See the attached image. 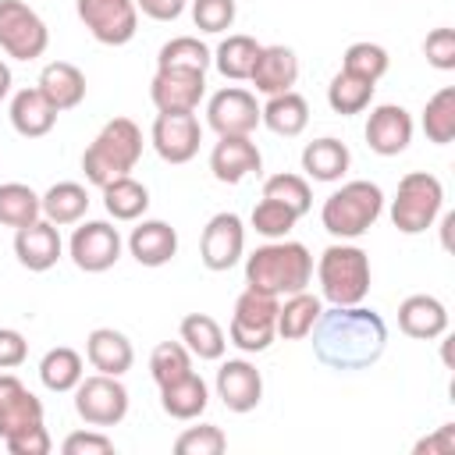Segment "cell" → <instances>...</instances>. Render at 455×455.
<instances>
[{
	"instance_id": "6da1fadb",
	"label": "cell",
	"mask_w": 455,
	"mask_h": 455,
	"mask_svg": "<svg viewBox=\"0 0 455 455\" xmlns=\"http://www.w3.org/2000/svg\"><path fill=\"white\" fill-rule=\"evenodd\" d=\"M313 355L334 373L370 370L387 348V323L377 309L359 306H331L320 309L313 331Z\"/></svg>"
},
{
	"instance_id": "7a4b0ae2",
	"label": "cell",
	"mask_w": 455,
	"mask_h": 455,
	"mask_svg": "<svg viewBox=\"0 0 455 455\" xmlns=\"http://www.w3.org/2000/svg\"><path fill=\"white\" fill-rule=\"evenodd\" d=\"M309 281H313V252L302 242L274 238L245 256V288L284 299L309 288Z\"/></svg>"
},
{
	"instance_id": "3957f363",
	"label": "cell",
	"mask_w": 455,
	"mask_h": 455,
	"mask_svg": "<svg viewBox=\"0 0 455 455\" xmlns=\"http://www.w3.org/2000/svg\"><path fill=\"white\" fill-rule=\"evenodd\" d=\"M139 156H142V128L132 117H110L82 153L85 181L103 188L107 181L132 174Z\"/></svg>"
},
{
	"instance_id": "277c9868",
	"label": "cell",
	"mask_w": 455,
	"mask_h": 455,
	"mask_svg": "<svg viewBox=\"0 0 455 455\" xmlns=\"http://www.w3.org/2000/svg\"><path fill=\"white\" fill-rule=\"evenodd\" d=\"M384 213V192L377 181H366V178H355V181H345L338 192H331L320 206V224L327 235L341 238V242H352L359 235H366L377 217Z\"/></svg>"
},
{
	"instance_id": "5b68a950",
	"label": "cell",
	"mask_w": 455,
	"mask_h": 455,
	"mask_svg": "<svg viewBox=\"0 0 455 455\" xmlns=\"http://www.w3.org/2000/svg\"><path fill=\"white\" fill-rule=\"evenodd\" d=\"M316 281H320V299L331 306H359L370 291L373 270L370 256L359 245L334 242L320 252L316 259Z\"/></svg>"
},
{
	"instance_id": "8992f818",
	"label": "cell",
	"mask_w": 455,
	"mask_h": 455,
	"mask_svg": "<svg viewBox=\"0 0 455 455\" xmlns=\"http://www.w3.org/2000/svg\"><path fill=\"white\" fill-rule=\"evenodd\" d=\"M441 206H444L441 178H434L427 171H409V174H402L398 192L391 199V224L402 235H423L441 217Z\"/></svg>"
},
{
	"instance_id": "52a82bcc",
	"label": "cell",
	"mask_w": 455,
	"mask_h": 455,
	"mask_svg": "<svg viewBox=\"0 0 455 455\" xmlns=\"http://www.w3.org/2000/svg\"><path fill=\"white\" fill-rule=\"evenodd\" d=\"M277 302L274 295L267 291H256V288H245L238 299H235V309H231V323H228V341L238 348V352H267L277 338Z\"/></svg>"
},
{
	"instance_id": "ba28073f",
	"label": "cell",
	"mask_w": 455,
	"mask_h": 455,
	"mask_svg": "<svg viewBox=\"0 0 455 455\" xmlns=\"http://www.w3.org/2000/svg\"><path fill=\"white\" fill-rule=\"evenodd\" d=\"M50 46L46 21L25 0H0V50L14 60H36Z\"/></svg>"
},
{
	"instance_id": "9c48e42d",
	"label": "cell",
	"mask_w": 455,
	"mask_h": 455,
	"mask_svg": "<svg viewBox=\"0 0 455 455\" xmlns=\"http://www.w3.org/2000/svg\"><path fill=\"white\" fill-rule=\"evenodd\" d=\"M75 412L89 423V427H117L128 416V387L121 384V377L110 373H92L82 377L75 387Z\"/></svg>"
},
{
	"instance_id": "30bf717a",
	"label": "cell",
	"mask_w": 455,
	"mask_h": 455,
	"mask_svg": "<svg viewBox=\"0 0 455 455\" xmlns=\"http://www.w3.org/2000/svg\"><path fill=\"white\" fill-rule=\"evenodd\" d=\"M75 11L89 36L103 46H124L139 32L135 0H75Z\"/></svg>"
},
{
	"instance_id": "8fae6325",
	"label": "cell",
	"mask_w": 455,
	"mask_h": 455,
	"mask_svg": "<svg viewBox=\"0 0 455 455\" xmlns=\"http://www.w3.org/2000/svg\"><path fill=\"white\" fill-rule=\"evenodd\" d=\"M121 231L107 220H82L75 231H71V242H68V252H71V263L85 274H103L110 270L117 259H121Z\"/></svg>"
},
{
	"instance_id": "7c38bea8",
	"label": "cell",
	"mask_w": 455,
	"mask_h": 455,
	"mask_svg": "<svg viewBox=\"0 0 455 455\" xmlns=\"http://www.w3.org/2000/svg\"><path fill=\"white\" fill-rule=\"evenodd\" d=\"M206 96V75L188 68H156L149 82V100L156 114H196Z\"/></svg>"
},
{
	"instance_id": "4fadbf2b",
	"label": "cell",
	"mask_w": 455,
	"mask_h": 455,
	"mask_svg": "<svg viewBox=\"0 0 455 455\" xmlns=\"http://www.w3.org/2000/svg\"><path fill=\"white\" fill-rule=\"evenodd\" d=\"M245 252V224L238 213L231 210H220L206 220L203 228V238H199V259L206 270L220 274V270H231Z\"/></svg>"
},
{
	"instance_id": "5bb4252c",
	"label": "cell",
	"mask_w": 455,
	"mask_h": 455,
	"mask_svg": "<svg viewBox=\"0 0 455 455\" xmlns=\"http://www.w3.org/2000/svg\"><path fill=\"white\" fill-rule=\"evenodd\" d=\"M206 124L217 135H252L259 124V103L242 85H224L206 100Z\"/></svg>"
},
{
	"instance_id": "9a60e30c",
	"label": "cell",
	"mask_w": 455,
	"mask_h": 455,
	"mask_svg": "<svg viewBox=\"0 0 455 455\" xmlns=\"http://www.w3.org/2000/svg\"><path fill=\"white\" fill-rule=\"evenodd\" d=\"M149 142L164 164H188L199 153L203 124L196 114H156L149 128Z\"/></svg>"
},
{
	"instance_id": "2e32d148",
	"label": "cell",
	"mask_w": 455,
	"mask_h": 455,
	"mask_svg": "<svg viewBox=\"0 0 455 455\" xmlns=\"http://www.w3.org/2000/svg\"><path fill=\"white\" fill-rule=\"evenodd\" d=\"M412 132H416L412 114L402 103H380L366 117V146L377 156H398V153H405L409 142H412Z\"/></svg>"
},
{
	"instance_id": "e0dca14e",
	"label": "cell",
	"mask_w": 455,
	"mask_h": 455,
	"mask_svg": "<svg viewBox=\"0 0 455 455\" xmlns=\"http://www.w3.org/2000/svg\"><path fill=\"white\" fill-rule=\"evenodd\" d=\"M217 398L231 412H252L263 398V373L249 359H224L217 370Z\"/></svg>"
},
{
	"instance_id": "ac0fdd59",
	"label": "cell",
	"mask_w": 455,
	"mask_h": 455,
	"mask_svg": "<svg viewBox=\"0 0 455 455\" xmlns=\"http://www.w3.org/2000/svg\"><path fill=\"white\" fill-rule=\"evenodd\" d=\"M259 167H263V156L249 135H220L210 149V171L220 185H238Z\"/></svg>"
},
{
	"instance_id": "d6986e66",
	"label": "cell",
	"mask_w": 455,
	"mask_h": 455,
	"mask_svg": "<svg viewBox=\"0 0 455 455\" xmlns=\"http://www.w3.org/2000/svg\"><path fill=\"white\" fill-rule=\"evenodd\" d=\"M60 252H64L60 231H57V224H50L46 217H39V220H32V224H25V228L14 231V256H18V263H21L25 270H32V274L50 270V267L60 259Z\"/></svg>"
},
{
	"instance_id": "ffe728a7",
	"label": "cell",
	"mask_w": 455,
	"mask_h": 455,
	"mask_svg": "<svg viewBox=\"0 0 455 455\" xmlns=\"http://www.w3.org/2000/svg\"><path fill=\"white\" fill-rule=\"evenodd\" d=\"M249 82L256 85V92L263 96H277V92H288L295 82H299V57L291 46H259L256 53V64L249 71Z\"/></svg>"
},
{
	"instance_id": "44dd1931",
	"label": "cell",
	"mask_w": 455,
	"mask_h": 455,
	"mask_svg": "<svg viewBox=\"0 0 455 455\" xmlns=\"http://www.w3.org/2000/svg\"><path fill=\"white\" fill-rule=\"evenodd\" d=\"M32 423H43V402L14 373H0V441Z\"/></svg>"
},
{
	"instance_id": "7402d4cb",
	"label": "cell",
	"mask_w": 455,
	"mask_h": 455,
	"mask_svg": "<svg viewBox=\"0 0 455 455\" xmlns=\"http://www.w3.org/2000/svg\"><path fill=\"white\" fill-rule=\"evenodd\" d=\"M398 331L416 341H434L448 334V309L437 295H409L398 306Z\"/></svg>"
},
{
	"instance_id": "603a6c76",
	"label": "cell",
	"mask_w": 455,
	"mask_h": 455,
	"mask_svg": "<svg viewBox=\"0 0 455 455\" xmlns=\"http://www.w3.org/2000/svg\"><path fill=\"white\" fill-rule=\"evenodd\" d=\"M128 252L139 267H164L178 256V231L167 220H139L128 235Z\"/></svg>"
},
{
	"instance_id": "cb8c5ba5",
	"label": "cell",
	"mask_w": 455,
	"mask_h": 455,
	"mask_svg": "<svg viewBox=\"0 0 455 455\" xmlns=\"http://www.w3.org/2000/svg\"><path fill=\"white\" fill-rule=\"evenodd\" d=\"M85 359H89V366H92L96 373L124 377V373L132 370V363H135V348H132V341H128L121 331H114V327H96V331H89V338H85Z\"/></svg>"
},
{
	"instance_id": "d4e9b609",
	"label": "cell",
	"mask_w": 455,
	"mask_h": 455,
	"mask_svg": "<svg viewBox=\"0 0 455 455\" xmlns=\"http://www.w3.org/2000/svg\"><path fill=\"white\" fill-rule=\"evenodd\" d=\"M11 124L21 139H43L53 132L57 124V110L53 103L39 92V85H28V89H18L11 96Z\"/></svg>"
},
{
	"instance_id": "484cf974",
	"label": "cell",
	"mask_w": 455,
	"mask_h": 455,
	"mask_svg": "<svg viewBox=\"0 0 455 455\" xmlns=\"http://www.w3.org/2000/svg\"><path fill=\"white\" fill-rule=\"evenodd\" d=\"M39 92L53 103V110H75L82 100H85V75L82 68H75L71 60H50L43 71H39Z\"/></svg>"
},
{
	"instance_id": "4316f807",
	"label": "cell",
	"mask_w": 455,
	"mask_h": 455,
	"mask_svg": "<svg viewBox=\"0 0 455 455\" xmlns=\"http://www.w3.org/2000/svg\"><path fill=\"white\" fill-rule=\"evenodd\" d=\"M348 164H352V153H348V146L341 142V139H334V135H323V139H313V142H306V149H302V171H306V178H313V181H341L345 178V171H348Z\"/></svg>"
},
{
	"instance_id": "83f0119b",
	"label": "cell",
	"mask_w": 455,
	"mask_h": 455,
	"mask_svg": "<svg viewBox=\"0 0 455 455\" xmlns=\"http://www.w3.org/2000/svg\"><path fill=\"white\" fill-rule=\"evenodd\" d=\"M259 124H267L274 135H284V139L302 135L306 124H309V103H306V96H299L295 89L277 92V96H267V103L259 107Z\"/></svg>"
},
{
	"instance_id": "f1b7e54d",
	"label": "cell",
	"mask_w": 455,
	"mask_h": 455,
	"mask_svg": "<svg viewBox=\"0 0 455 455\" xmlns=\"http://www.w3.org/2000/svg\"><path fill=\"white\" fill-rule=\"evenodd\" d=\"M178 341L203 363H217L224 359V348H228V338L220 331V323L210 316V313H188L181 316L178 323Z\"/></svg>"
},
{
	"instance_id": "f546056e",
	"label": "cell",
	"mask_w": 455,
	"mask_h": 455,
	"mask_svg": "<svg viewBox=\"0 0 455 455\" xmlns=\"http://www.w3.org/2000/svg\"><path fill=\"white\" fill-rule=\"evenodd\" d=\"M206 405H210V387L196 370L185 373L181 380L160 387V409L171 419H199L206 412Z\"/></svg>"
},
{
	"instance_id": "4dcf8cb0",
	"label": "cell",
	"mask_w": 455,
	"mask_h": 455,
	"mask_svg": "<svg viewBox=\"0 0 455 455\" xmlns=\"http://www.w3.org/2000/svg\"><path fill=\"white\" fill-rule=\"evenodd\" d=\"M320 309H323V299L313 295L309 288H302L295 295H284V302H277V338H284V341L309 338Z\"/></svg>"
},
{
	"instance_id": "1f68e13d",
	"label": "cell",
	"mask_w": 455,
	"mask_h": 455,
	"mask_svg": "<svg viewBox=\"0 0 455 455\" xmlns=\"http://www.w3.org/2000/svg\"><path fill=\"white\" fill-rule=\"evenodd\" d=\"M39 203H43V217H46L50 224L68 228V224H78V220L85 217V210H89V192H85V185H78V181H57V185H50V188L39 196Z\"/></svg>"
},
{
	"instance_id": "d6a6232c",
	"label": "cell",
	"mask_w": 455,
	"mask_h": 455,
	"mask_svg": "<svg viewBox=\"0 0 455 455\" xmlns=\"http://www.w3.org/2000/svg\"><path fill=\"white\" fill-rule=\"evenodd\" d=\"M82 377H85V363H82V355H78L75 348H68V345H57V348H50V352L39 359V380H43L46 391H57V395L75 391Z\"/></svg>"
},
{
	"instance_id": "836d02e7",
	"label": "cell",
	"mask_w": 455,
	"mask_h": 455,
	"mask_svg": "<svg viewBox=\"0 0 455 455\" xmlns=\"http://www.w3.org/2000/svg\"><path fill=\"white\" fill-rule=\"evenodd\" d=\"M100 192H103V206L114 220H139L149 210V188L142 181H135L132 174L107 181Z\"/></svg>"
},
{
	"instance_id": "e575fe53",
	"label": "cell",
	"mask_w": 455,
	"mask_h": 455,
	"mask_svg": "<svg viewBox=\"0 0 455 455\" xmlns=\"http://www.w3.org/2000/svg\"><path fill=\"white\" fill-rule=\"evenodd\" d=\"M373 89L377 82L370 78H359L352 71H338L327 85V107L341 117H352V114H363L370 103H373Z\"/></svg>"
},
{
	"instance_id": "d590c367",
	"label": "cell",
	"mask_w": 455,
	"mask_h": 455,
	"mask_svg": "<svg viewBox=\"0 0 455 455\" xmlns=\"http://www.w3.org/2000/svg\"><path fill=\"white\" fill-rule=\"evenodd\" d=\"M256 53H259V43H256L252 36L235 32V36L220 39V46L213 50V64H217V71H220L224 78L245 82L249 71H252V64H256Z\"/></svg>"
},
{
	"instance_id": "8d00e7d4",
	"label": "cell",
	"mask_w": 455,
	"mask_h": 455,
	"mask_svg": "<svg viewBox=\"0 0 455 455\" xmlns=\"http://www.w3.org/2000/svg\"><path fill=\"white\" fill-rule=\"evenodd\" d=\"M419 124L434 146H448L455 139V85H444L427 100Z\"/></svg>"
},
{
	"instance_id": "74e56055",
	"label": "cell",
	"mask_w": 455,
	"mask_h": 455,
	"mask_svg": "<svg viewBox=\"0 0 455 455\" xmlns=\"http://www.w3.org/2000/svg\"><path fill=\"white\" fill-rule=\"evenodd\" d=\"M39 217H43V203L28 185H21V181H4L0 185V224L4 228L18 231V228H25Z\"/></svg>"
},
{
	"instance_id": "f35d334b",
	"label": "cell",
	"mask_w": 455,
	"mask_h": 455,
	"mask_svg": "<svg viewBox=\"0 0 455 455\" xmlns=\"http://www.w3.org/2000/svg\"><path fill=\"white\" fill-rule=\"evenodd\" d=\"M210 64H213V50L199 36H174L156 53V68H188L206 75Z\"/></svg>"
},
{
	"instance_id": "ab89813d",
	"label": "cell",
	"mask_w": 455,
	"mask_h": 455,
	"mask_svg": "<svg viewBox=\"0 0 455 455\" xmlns=\"http://www.w3.org/2000/svg\"><path fill=\"white\" fill-rule=\"evenodd\" d=\"M149 373H153L156 387H167V384L181 380L185 373H192V352L181 341H160L149 352Z\"/></svg>"
},
{
	"instance_id": "60d3db41",
	"label": "cell",
	"mask_w": 455,
	"mask_h": 455,
	"mask_svg": "<svg viewBox=\"0 0 455 455\" xmlns=\"http://www.w3.org/2000/svg\"><path fill=\"white\" fill-rule=\"evenodd\" d=\"M263 196H267V199L284 203V206H288V210H295L299 217H306V213H309V206H313V188H309V181H306L302 174H291V171L270 174V178L263 181Z\"/></svg>"
},
{
	"instance_id": "b9f144b4",
	"label": "cell",
	"mask_w": 455,
	"mask_h": 455,
	"mask_svg": "<svg viewBox=\"0 0 455 455\" xmlns=\"http://www.w3.org/2000/svg\"><path fill=\"white\" fill-rule=\"evenodd\" d=\"M387 68H391L387 50H384L380 43H370V39L352 43V46L345 50V57H341V71H352V75L370 78V82H380V78L387 75Z\"/></svg>"
},
{
	"instance_id": "7bdbcfd3",
	"label": "cell",
	"mask_w": 455,
	"mask_h": 455,
	"mask_svg": "<svg viewBox=\"0 0 455 455\" xmlns=\"http://www.w3.org/2000/svg\"><path fill=\"white\" fill-rule=\"evenodd\" d=\"M295 220H299L295 210H288L284 203L267 199V196L252 206V217H249V224L256 228V235H263L267 242H274V238H288L291 228H295Z\"/></svg>"
},
{
	"instance_id": "ee69618b",
	"label": "cell",
	"mask_w": 455,
	"mask_h": 455,
	"mask_svg": "<svg viewBox=\"0 0 455 455\" xmlns=\"http://www.w3.org/2000/svg\"><path fill=\"white\" fill-rule=\"evenodd\" d=\"M224 448H228V437L217 423H199V427H188L174 437L178 455H220Z\"/></svg>"
},
{
	"instance_id": "f6af8a7d",
	"label": "cell",
	"mask_w": 455,
	"mask_h": 455,
	"mask_svg": "<svg viewBox=\"0 0 455 455\" xmlns=\"http://www.w3.org/2000/svg\"><path fill=\"white\" fill-rule=\"evenodd\" d=\"M235 14H238V4L235 0H192V21L199 32H228L235 25Z\"/></svg>"
},
{
	"instance_id": "bcb514c9",
	"label": "cell",
	"mask_w": 455,
	"mask_h": 455,
	"mask_svg": "<svg viewBox=\"0 0 455 455\" xmlns=\"http://www.w3.org/2000/svg\"><path fill=\"white\" fill-rule=\"evenodd\" d=\"M423 57L437 71H455V28H434V32H427Z\"/></svg>"
},
{
	"instance_id": "7dc6e473",
	"label": "cell",
	"mask_w": 455,
	"mask_h": 455,
	"mask_svg": "<svg viewBox=\"0 0 455 455\" xmlns=\"http://www.w3.org/2000/svg\"><path fill=\"white\" fill-rule=\"evenodd\" d=\"M4 448H7L11 455H50L53 441H50V430H46L43 423H32V427H25V430L4 437Z\"/></svg>"
},
{
	"instance_id": "c3c4849f",
	"label": "cell",
	"mask_w": 455,
	"mask_h": 455,
	"mask_svg": "<svg viewBox=\"0 0 455 455\" xmlns=\"http://www.w3.org/2000/svg\"><path fill=\"white\" fill-rule=\"evenodd\" d=\"M64 455H114V437H107L100 427L92 430H75L60 444Z\"/></svg>"
},
{
	"instance_id": "681fc988",
	"label": "cell",
	"mask_w": 455,
	"mask_h": 455,
	"mask_svg": "<svg viewBox=\"0 0 455 455\" xmlns=\"http://www.w3.org/2000/svg\"><path fill=\"white\" fill-rule=\"evenodd\" d=\"M28 359V341L14 327H0V370H14Z\"/></svg>"
},
{
	"instance_id": "f907efd6",
	"label": "cell",
	"mask_w": 455,
	"mask_h": 455,
	"mask_svg": "<svg viewBox=\"0 0 455 455\" xmlns=\"http://www.w3.org/2000/svg\"><path fill=\"white\" fill-rule=\"evenodd\" d=\"M412 451H416V455H451V451H455V423L437 427V434L416 441Z\"/></svg>"
},
{
	"instance_id": "816d5d0a",
	"label": "cell",
	"mask_w": 455,
	"mask_h": 455,
	"mask_svg": "<svg viewBox=\"0 0 455 455\" xmlns=\"http://www.w3.org/2000/svg\"><path fill=\"white\" fill-rule=\"evenodd\" d=\"M185 4L188 0H135V7L146 18H153V21H174V18H181Z\"/></svg>"
},
{
	"instance_id": "f5cc1de1",
	"label": "cell",
	"mask_w": 455,
	"mask_h": 455,
	"mask_svg": "<svg viewBox=\"0 0 455 455\" xmlns=\"http://www.w3.org/2000/svg\"><path fill=\"white\" fill-rule=\"evenodd\" d=\"M451 228H455V213H444V220H441V245L444 249H451Z\"/></svg>"
},
{
	"instance_id": "db71d44e",
	"label": "cell",
	"mask_w": 455,
	"mask_h": 455,
	"mask_svg": "<svg viewBox=\"0 0 455 455\" xmlns=\"http://www.w3.org/2000/svg\"><path fill=\"white\" fill-rule=\"evenodd\" d=\"M11 82H14V78H11V68L0 60V100H7V92H11Z\"/></svg>"
}]
</instances>
